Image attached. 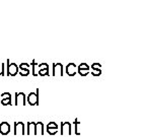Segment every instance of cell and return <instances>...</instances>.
Here are the masks:
<instances>
[{"label": "cell", "instance_id": "obj_1", "mask_svg": "<svg viewBox=\"0 0 146 137\" xmlns=\"http://www.w3.org/2000/svg\"><path fill=\"white\" fill-rule=\"evenodd\" d=\"M39 94H40V89L36 88V92H30L27 96V100L29 105L31 106H39Z\"/></svg>", "mask_w": 146, "mask_h": 137}, {"label": "cell", "instance_id": "obj_2", "mask_svg": "<svg viewBox=\"0 0 146 137\" xmlns=\"http://www.w3.org/2000/svg\"><path fill=\"white\" fill-rule=\"evenodd\" d=\"M7 73L6 75L8 76H16V74H18V71H19V69H18V66L16 65V63H10V61H9V59L7 60Z\"/></svg>", "mask_w": 146, "mask_h": 137}, {"label": "cell", "instance_id": "obj_3", "mask_svg": "<svg viewBox=\"0 0 146 137\" xmlns=\"http://www.w3.org/2000/svg\"><path fill=\"white\" fill-rule=\"evenodd\" d=\"M89 69H90V67H89V65L87 63H81L78 65L77 67V73L79 74L80 76H86L89 74Z\"/></svg>", "mask_w": 146, "mask_h": 137}, {"label": "cell", "instance_id": "obj_4", "mask_svg": "<svg viewBox=\"0 0 146 137\" xmlns=\"http://www.w3.org/2000/svg\"><path fill=\"white\" fill-rule=\"evenodd\" d=\"M65 72L68 76L72 77L77 73V66H76L75 63H68L65 66Z\"/></svg>", "mask_w": 146, "mask_h": 137}, {"label": "cell", "instance_id": "obj_5", "mask_svg": "<svg viewBox=\"0 0 146 137\" xmlns=\"http://www.w3.org/2000/svg\"><path fill=\"white\" fill-rule=\"evenodd\" d=\"M64 66L62 63H53V70H52V75L56 76L58 73V75L63 76L64 75Z\"/></svg>", "mask_w": 146, "mask_h": 137}, {"label": "cell", "instance_id": "obj_6", "mask_svg": "<svg viewBox=\"0 0 146 137\" xmlns=\"http://www.w3.org/2000/svg\"><path fill=\"white\" fill-rule=\"evenodd\" d=\"M14 135H25V123L18 121L14 123Z\"/></svg>", "mask_w": 146, "mask_h": 137}, {"label": "cell", "instance_id": "obj_7", "mask_svg": "<svg viewBox=\"0 0 146 137\" xmlns=\"http://www.w3.org/2000/svg\"><path fill=\"white\" fill-rule=\"evenodd\" d=\"M72 127H71V123L69 122H62L61 123V131H60V134L64 135V134H68L71 135L72 134Z\"/></svg>", "mask_w": 146, "mask_h": 137}, {"label": "cell", "instance_id": "obj_8", "mask_svg": "<svg viewBox=\"0 0 146 137\" xmlns=\"http://www.w3.org/2000/svg\"><path fill=\"white\" fill-rule=\"evenodd\" d=\"M21 103L23 106H25L27 103V96L25 92H15V106Z\"/></svg>", "mask_w": 146, "mask_h": 137}, {"label": "cell", "instance_id": "obj_9", "mask_svg": "<svg viewBox=\"0 0 146 137\" xmlns=\"http://www.w3.org/2000/svg\"><path fill=\"white\" fill-rule=\"evenodd\" d=\"M10 125H9L8 122L3 121L0 123V134L1 135H7L10 132Z\"/></svg>", "mask_w": 146, "mask_h": 137}, {"label": "cell", "instance_id": "obj_10", "mask_svg": "<svg viewBox=\"0 0 146 137\" xmlns=\"http://www.w3.org/2000/svg\"><path fill=\"white\" fill-rule=\"evenodd\" d=\"M41 134L44 135V124L42 122L36 123V128H35V135Z\"/></svg>", "mask_w": 146, "mask_h": 137}, {"label": "cell", "instance_id": "obj_11", "mask_svg": "<svg viewBox=\"0 0 146 137\" xmlns=\"http://www.w3.org/2000/svg\"><path fill=\"white\" fill-rule=\"evenodd\" d=\"M35 128H36V122H27V135L35 134Z\"/></svg>", "mask_w": 146, "mask_h": 137}, {"label": "cell", "instance_id": "obj_12", "mask_svg": "<svg viewBox=\"0 0 146 137\" xmlns=\"http://www.w3.org/2000/svg\"><path fill=\"white\" fill-rule=\"evenodd\" d=\"M90 69L92 71H98V72H102V64L100 63H92L90 66Z\"/></svg>", "mask_w": 146, "mask_h": 137}, {"label": "cell", "instance_id": "obj_13", "mask_svg": "<svg viewBox=\"0 0 146 137\" xmlns=\"http://www.w3.org/2000/svg\"><path fill=\"white\" fill-rule=\"evenodd\" d=\"M1 104L3 106H11L12 102H11V96L7 98H1Z\"/></svg>", "mask_w": 146, "mask_h": 137}, {"label": "cell", "instance_id": "obj_14", "mask_svg": "<svg viewBox=\"0 0 146 137\" xmlns=\"http://www.w3.org/2000/svg\"><path fill=\"white\" fill-rule=\"evenodd\" d=\"M30 64L27 63H21L19 64V66H18V69L21 71H25V70H30Z\"/></svg>", "mask_w": 146, "mask_h": 137}, {"label": "cell", "instance_id": "obj_15", "mask_svg": "<svg viewBox=\"0 0 146 137\" xmlns=\"http://www.w3.org/2000/svg\"><path fill=\"white\" fill-rule=\"evenodd\" d=\"M36 74L40 76H47V75H49V69H42V70H39Z\"/></svg>", "mask_w": 146, "mask_h": 137}, {"label": "cell", "instance_id": "obj_16", "mask_svg": "<svg viewBox=\"0 0 146 137\" xmlns=\"http://www.w3.org/2000/svg\"><path fill=\"white\" fill-rule=\"evenodd\" d=\"M58 130H59L58 128H47V132H48L50 135H55V134H57Z\"/></svg>", "mask_w": 146, "mask_h": 137}, {"label": "cell", "instance_id": "obj_17", "mask_svg": "<svg viewBox=\"0 0 146 137\" xmlns=\"http://www.w3.org/2000/svg\"><path fill=\"white\" fill-rule=\"evenodd\" d=\"M73 124H74V125H75V134L76 135H80V132L79 131H78V125H80V122L78 121L77 119H76L75 121H73Z\"/></svg>", "mask_w": 146, "mask_h": 137}, {"label": "cell", "instance_id": "obj_18", "mask_svg": "<svg viewBox=\"0 0 146 137\" xmlns=\"http://www.w3.org/2000/svg\"><path fill=\"white\" fill-rule=\"evenodd\" d=\"M36 66L39 67V70H42V69H49V64H48V63H41V64H38Z\"/></svg>", "mask_w": 146, "mask_h": 137}, {"label": "cell", "instance_id": "obj_19", "mask_svg": "<svg viewBox=\"0 0 146 137\" xmlns=\"http://www.w3.org/2000/svg\"><path fill=\"white\" fill-rule=\"evenodd\" d=\"M30 65L33 67V75H34V76H36V75H38V74H36V73L35 72V68H36V65H38V64L36 63V61H35V60H33V62L30 64Z\"/></svg>", "mask_w": 146, "mask_h": 137}, {"label": "cell", "instance_id": "obj_20", "mask_svg": "<svg viewBox=\"0 0 146 137\" xmlns=\"http://www.w3.org/2000/svg\"><path fill=\"white\" fill-rule=\"evenodd\" d=\"M47 128H58V125H57V123H56V122L51 121L50 123L47 125Z\"/></svg>", "mask_w": 146, "mask_h": 137}, {"label": "cell", "instance_id": "obj_21", "mask_svg": "<svg viewBox=\"0 0 146 137\" xmlns=\"http://www.w3.org/2000/svg\"><path fill=\"white\" fill-rule=\"evenodd\" d=\"M18 73H19V74H21V76H27L31 73V71L30 70H25V71L19 70V71H18Z\"/></svg>", "mask_w": 146, "mask_h": 137}, {"label": "cell", "instance_id": "obj_22", "mask_svg": "<svg viewBox=\"0 0 146 137\" xmlns=\"http://www.w3.org/2000/svg\"><path fill=\"white\" fill-rule=\"evenodd\" d=\"M4 68H5V64L2 63V64H1V67H0V76H4L5 75Z\"/></svg>", "mask_w": 146, "mask_h": 137}, {"label": "cell", "instance_id": "obj_23", "mask_svg": "<svg viewBox=\"0 0 146 137\" xmlns=\"http://www.w3.org/2000/svg\"><path fill=\"white\" fill-rule=\"evenodd\" d=\"M11 96V94L10 92H3L1 94V98H10Z\"/></svg>", "mask_w": 146, "mask_h": 137}, {"label": "cell", "instance_id": "obj_24", "mask_svg": "<svg viewBox=\"0 0 146 137\" xmlns=\"http://www.w3.org/2000/svg\"><path fill=\"white\" fill-rule=\"evenodd\" d=\"M91 73V75L92 76H100L102 75V72H98V71H92Z\"/></svg>", "mask_w": 146, "mask_h": 137}]
</instances>
